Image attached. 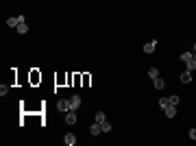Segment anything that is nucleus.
<instances>
[{"label":"nucleus","mask_w":196,"mask_h":146,"mask_svg":"<svg viewBox=\"0 0 196 146\" xmlns=\"http://www.w3.org/2000/svg\"><path fill=\"white\" fill-rule=\"evenodd\" d=\"M89 133H92V135H98V133H103V127H100V122H94V124L89 127Z\"/></svg>","instance_id":"nucleus-9"},{"label":"nucleus","mask_w":196,"mask_h":146,"mask_svg":"<svg viewBox=\"0 0 196 146\" xmlns=\"http://www.w3.org/2000/svg\"><path fill=\"white\" fill-rule=\"evenodd\" d=\"M190 140H196V127H194V129H190Z\"/></svg>","instance_id":"nucleus-19"},{"label":"nucleus","mask_w":196,"mask_h":146,"mask_svg":"<svg viewBox=\"0 0 196 146\" xmlns=\"http://www.w3.org/2000/svg\"><path fill=\"white\" fill-rule=\"evenodd\" d=\"M155 48H157V41L151 39V41H146V44H144V53H146V55H153V53H155Z\"/></svg>","instance_id":"nucleus-3"},{"label":"nucleus","mask_w":196,"mask_h":146,"mask_svg":"<svg viewBox=\"0 0 196 146\" xmlns=\"http://www.w3.org/2000/svg\"><path fill=\"white\" fill-rule=\"evenodd\" d=\"M194 57V53H181V61H190Z\"/></svg>","instance_id":"nucleus-14"},{"label":"nucleus","mask_w":196,"mask_h":146,"mask_svg":"<svg viewBox=\"0 0 196 146\" xmlns=\"http://www.w3.org/2000/svg\"><path fill=\"white\" fill-rule=\"evenodd\" d=\"M194 53H196V44H194Z\"/></svg>","instance_id":"nucleus-20"},{"label":"nucleus","mask_w":196,"mask_h":146,"mask_svg":"<svg viewBox=\"0 0 196 146\" xmlns=\"http://www.w3.org/2000/svg\"><path fill=\"white\" fill-rule=\"evenodd\" d=\"M194 61H196V53H194Z\"/></svg>","instance_id":"nucleus-21"},{"label":"nucleus","mask_w":196,"mask_h":146,"mask_svg":"<svg viewBox=\"0 0 196 146\" xmlns=\"http://www.w3.org/2000/svg\"><path fill=\"white\" fill-rule=\"evenodd\" d=\"M76 122H79V120H76V111H72V109L65 111V124L72 127V124H76Z\"/></svg>","instance_id":"nucleus-2"},{"label":"nucleus","mask_w":196,"mask_h":146,"mask_svg":"<svg viewBox=\"0 0 196 146\" xmlns=\"http://www.w3.org/2000/svg\"><path fill=\"white\" fill-rule=\"evenodd\" d=\"M63 142H65L68 146H74V144H76V135H74V133H65V135H63Z\"/></svg>","instance_id":"nucleus-5"},{"label":"nucleus","mask_w":196,"mask_h":146,"mask_svg":"<svg viewBox=\"0 0 196 146\" xmlns=\"http://www.w3.org/2000/svg\"><path fill=\"white\" fill-rule=\"evenodd\" d=\"M168 101H170V105H177L179 107V101L181 98H179V94H172V96H168Z\"/></svg>","instance_id":"nucleus-11"},{"label":"nucleus","mask_w":196,"mask_h":146,"mask_svg":"<svg viewBox=\"0 0 196 146\" xmlns=\"http://www.w3.org/2000/svg\"><path fill=\"white\" fill-rule=\"evenodd\" d=\"M100 127H103V133H109V131H111V124L107 122V120H105V122H100Z\"/></svg>","instance_id":"nucleus-13"},{"label":"nucleus","mask_w":196,"mask_h":146,"mask_svg":"<svg viewBox=\"0 0 196 146\" xmlns=\"http://www.w3.org/2000/svg\"><path fill=\"white\" fill-rule=\"evenodd\" d=\"M153 85H155V89H163L166 87V81L161 77H157V79H153Z\"/></svg>","instance_id":"nucleus-10"},{"label":"nucleus","mask_w":196,"mask_h":146,"mask_svg":"<svg viewBox=\"0 0 196 146\" xmlns=\"http://www.w3.org/2000/svg\"><path fill=\"white\" fill-rule=\"evenodd\" d=\"M185 70H190V72H192V70H196V61H194V57H192L190 61H185Z\"/></svg>","instance_id":"nucleus-12"},{"label":"nucleus","mask_w":196,"mask_h":146,"mask_svg":"<svg viewBox=\"0 0 196 146\" xmlns=\"http://www.w3.org/2000/svg\"><path fill=\"white\" fill-rule=\"evenodd\" d=\"M179 79H181V83H190V81H192V72H190V70H183Z\"/></svg>","instance_id":"nucleus-8"},{"label":"nucleus","mask_w":196,"mask_h":146,"mask_svg":"<svg viewBox=\"0 0 196 146\" xmlns=\"http://www.w3.org/2000/svg\"><path fill=\"white\" fill-rule=\"evenodd\" d=\"M57 109H59V111H63V113H65V111H70V98H68V101H65V98H61V101L57 103Z\"/></svg>","instance_id":"nucleus-4"},{"label":"nucleus","mask_w":196,"mask_h":146,"mask_svg":"<svg viewBox=\"0 0 196 146\" xmlns=\"http://www.w3.org/2000/svg\"><path fill=\"white\" fill-rule=\"evenodd\" d=\"M9 94V87L7 85H0V96H7Z\"/></svg>","instance_id":"nucleus-18"},{"label":"nucleus","mask_w":196,"mask_h":146,"mask_svg":"<svg viewBox=\"0 0 196 146\" xmlns=\"http://www.w3.org/2000/svg\"><path fill=\"white\" fill-rule=\"evenodd\" d=\"M148 74H151V79H157V77H159V70H157V68H151Z\"/></svg>","instance_id":"nucleus-15"},{"label":"nucleus","mask_w":196,"mask_h":146,"mask_svg":"<svg viewBox=\"0 0 196 146\" xmlns=\"http://www.w3.org/2000/svg\"><path fill=\"white\" fill-rule=\"evenodd\" d=\"M105 120H107V118H105L103 111H98V113H96V122H105Z\"/></svg>","instance_id":"nucleus-16"},{"label":"nucleus","mask_w":196,"mask_h":146,"mask_svg":"<svg viewBox=\"0 0 196 146\" xmlns=\"http://www.w3.org/2000/svg\"><path fill=\"white\" fill-rule=\"evenodd\" d=\"M163 113H166L168 118H174V116H177V105H168V107L163 109Z\"/></svg>","instance_id":"nucleus-7"},{"label":"nucleus","mask_w":196,"mask_h":146,"mask_svg":"<svg viewBox=\"0 0 196 146\" xmlns=\"http://www.w3.org/2000/svg\"><path fill=\"white\" fill-rule=\"evenodd\" d=\"M15 31H18V35H26L29 33V24L26 22H20L18 26H15Z\"/></svg>","instance_id":"nucleus-6"},{"label":"nucleus","mask_w":196,"mask_h":146,"mask_svg":"<svg viewBox=\"0 0 196 146\" xmlns=\"http://www.w3.org/2000/svg\"><path fill=\"white\" fill-rule=\"evenodd\" d=\"M81 103H83V98H81L79 94H74V96L70 98V109H72V111H76V109L81 107Z\"/></svg>","instance_id":"nucleus-1"},{"label":"nucleus","mask_w":196,"mask_h":146,"mask_svg":"<svg viewBox=\"0 0 196 146\" xmlns=\"http://www.w3.org/2000/svg\"><path fill=\"white\" fill-rule=\"evenodd\" d=\"M168 105H170V101H168V98H159V107H161V109H166Z\"/></svg>","instance_id":"nucleus-17"}]
</instances>
